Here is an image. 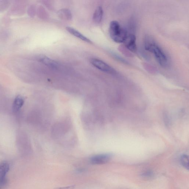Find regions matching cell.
Masks as SVG:
<instances>
[{
	"mask_svg": "<svg viewBox=\"0 0 189 189\" xmlns=\"http://www.w3.org/2000/svg\"><path fill=\"white\" fill-rule=\"evenodd\" d=\"M112 157L111 154L107 153L98 154L91 157L90 161L93 165H100L108 162Z\"/></svg>",
	"mask_w": 189,
	"mask_h": 189,
	"instance_id": "5b68a950",
	"label": "cell"
},
{
	"mask_svg": "<svg viewBox=\"0 0 189 189\" xmlns=\"http://www.w3.org/2000/svg\"><path fill=\"white\" fill-rule=\"evenodd\" d=\"M10 169L9 164L6 162L0 163V189H3L6 186L7 182L6 175Z\"/></svg>",
	"mask_w": 189,
	"mask_h": 189,
	"instance_id": "277c9868",
	"label": "cell"
},
{
	"mask_svg": "<svg viewBox=\"0 0 189 189\" xmlns=\"http://www.w3.org/2000/svg\"><path fill=\"white\" fill-rule=\"evenodd\" d=\"M66 29L70 34L75 36V37L79 38V39L85 41V42L89 43H92V42L91 40L88 39V38L83 35L81 33L79 32V31L74 29V28L68 26L66 27Z\"/></svg>",
	"mask_w": 189,
	"mask_h": 189,
	"instance_id": "52a82bcc",
	"label": "cell"
},
{
	"mask_svg": "<svg viewBox=\"0 0 189 189\" xmlns=\"http://www.w3.org/2000/svg\"><path fill=\"white\" fill-rule=\"evenodd\" d=\"M145 49L153 54L159 65L163 67L167 66L168 64V57L165 53L153 40L146 39L145 41Z\"/></svg>",
	"mask_w": 189,
	"mask_h": 189,
	"instance_id": "6da1fadb",
	"label": "cell"
},
{
	"mask_svg": "<svg viewBox=\"0 0 189 189\" xmlns=\"http://www.w3.org/2000/svg\"><path fill=\"white\" fill-rule=\"evenodd\" d=\"M181 162L182 165L185 169L188 170V157L186 155H183L181 157Z\"/></svg>",
	"mask_w": 189,
	"mask_h": 189,
	"instance_id": "7c38bea8",
	"label": "cell"
},
{
	"mask_svg": "<svg viewBox=\"0 0 189 189\" xmlns=\"http://www.w3.org/2000/svg\"><path fill=\"white\" fill-rule=\"evenodd\" d=\"M24 100L23 98L18 96L16 98L13 103V109L15 111H18L23 105Z\"/></svg>",
	"mask_w": 189,
	"mask_h": 189,
	"instance_id": "30bf717a",
	"label": "cell"
},
{
	"mask_svg": "<svg viewBox=\"0 0 189 189\" xmlns=\"http://www.w3.org/2000/svg\"><path fill=\"white\" fill-rule=\"evenodd\" d=\"M109 32L113 40L119 43H124L128 34L127 30L115 20L110 22Z\"/></svg>",
	"mask_w": 189,
	"mask_h": 189,
	"instance_id": "7a4b0ae2",
	"label": "cell"
},
{
	"mask_svg": "<svg viewBox=\"0 0 189 189\" xmlns=\"http://www.w3.org/2000/svg\"><path fill=\"white\" fill-rule=\"evenodd\" d=\"M40 61L44 65L52 68L57 69L59 66L56 61L46 56H43L39 59Z\"/></svg>",
	"mask_w": 189,
	"mask_h": 189,
	"instance_id": "ba28073f",
	"label": "cell"
},
{
	"mask_svg": "<svg viewBox=\"0 0 189 189\" xmlns=\"http://www.w3.org/2000/svg\"><path fill=\"white\" fill-rule=\"evenodd\" d=\"M142 175L144 176L147 177H152L153 175V173L151 171H147L146 172L143 173Z\"/></svg>",
	"mask_w": 189,
	"mask_h": 189,
	"instance_id": "4fadbf2b",
	"label": "cell"
},
{
	"mask_svg": "<svg viewBox=\"0 0 189 189\" xmlns=\"http://www.w3.org/2000/svg\"><path fill=\"white\" fill-rule=\"evenodd\" d=\"M124 43L125 46L130 51L133 53L136 51V37L135 34H128Z\"/></svg>",
	"mask_w": 189,
	"mask_h": 189,
	"instance_id": "8992f818",
	"label": "cell"
},
{
	"mask_svg": "<svg viewBox=\"0 0 189 189\" xmlns=\"http://www.w3.org/2000/svg\"><path fill=\"white\" fill-rule=\"evenodd\" d=\"M59 15L61 18H65L67 19H70L72 18L71 12L69 10L63 9L60 10Z\"/></svg>",
	"mask_w": 189,
	"mask_h": 189,
	"instance_id": "8fae6325",
	"label": "cell"
},
{
	"mask_svg": "<svg viewBox=\"0 0 189 189\" xmlns=\"http://www.w3.org/2000/svg\"><path fill=\"white\" fill-rule=\"evenodd\" d=\"M103 10L101 6H99L95 10L93 15V20L96 23H100L101 22L103 16Z\"/></svg>",
	"mask_w": 189,
	"mask_h": 189,
	"instance_id": "9c48e42d",
	"label": "cell"
},
{
	"mask_svg": "<svg viewBox=\"0 0 189 189\" xmlns=\"http://www.w3.org/2000/svg\"><path fill=\"white\" fill-rule=\"evenodd\" d=\"M90 62L93 66L102 72L110 74L114 72V71L112 68L105 62L98 59L92 58L90 60Z\"/></svg>",
	"mask_w": 189,
	"mask_h": 189,
	"instance_id": "3957f363",
	"label": "cell"
},
{
	"mask_svg": "<svg viewBox=\"0 0 189 189\" xmlns=\"http://www.w3.org/2000/svg\"><path fill=\"white\" fill-rule=\"evenodd\" d=\"M75 185H73L72 186H68L65 187H59V188H55L54 189H74L75 188Z\"/></svg>",
	"mask_w": 189,
	"mask_h": 189,
	"instance_id": "5bb4252c",
	"label": "cell"
}]
</instances>
